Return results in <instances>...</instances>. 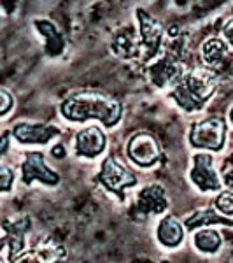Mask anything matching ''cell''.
<instances>
[{
  "mask_svg": "<svg viewBox=\"0 0 233 263\" xmlns=\"http://www.w3.org/2000/svg\"><path fill=\"white\" fill-rule=\"evenodd\" d=\"M195 246L203 253H216L221 248V237L216 230H200L195 233Z\"/></svg>",
  "mask_w": 233,
  "mask_h": 263,
  "instance_id": "16",
  "label": "cell"
},
{
  "mask_svg": "<svg viewBox=\"0 0 233 263\" xmlns=\"http://www.w3.org/2000/svg\"><path fill=\"white\" fill-rule=\"evenodd\" d=\"M216 207L223 214H233V192H223L216 198Z\"/></svg>",
  "mask_w": 233,
  "mask_h": 263,
  "instance_id": "21",
  "label": "cell"
},
{
  "mask_svg": "<svg viewBox=\"0 0 233 263\" xmlns=\"http://www.w3.org/2000/svg\"><path fill=\"white\" fill-rule=\"evenodd\" d=\"M12 107V97L6 90H0V116L9 112Z\"/></svg>",
  "mask_w": 233,
  "mask_h": 263,
  "instance_id": "23",
  "label": "cell"
},
{
  "mask_svg": "<svg viewBox=\"0 0 233 263\" xmlns=\"http://www.w3.org/2000/svg\"><path fill=\"white\" fill-rule=\"evenodd\" d=\"M62 114L70 121L99 120L105 126H114L121 120L123 105L112 97L99 91H79L62 104Z\"/></svg>",
  "mask_w": 233,
  "mask_h": 263,
  "instance_id": "1",
  "label": "cell"
},
{
  "mask_svg": "<svg viewBox=\"0 0 233 263\" xmlns=\"http://www.w3.org/2000/svg\"><path fill=\"white\" fill-rule=\"evenodd\" d=\"M139 16V23H141V33H142V44L144 49H146V58H152L160 49V44H162V27L154 18H151L147 12H144L142 9L137 11Z\"/></svg>",
  "mask_w": 233,
  "mask_h": 263,
  "instance_id": "8",
  "label": "cell"
},
{
  "mask_svg": "<svg viewBox=\"0 0 233 263\" xmlns=\"http://www.w3.org/2000/svg\"><path fill=\"white\" fill-rule=\"evenodd\" d=\"M7 147H9V134H4L0 137V155H4L7 151Z\"/></svg>",
  "mask_w": 233,
  "mask_h": 263,
  "instance_id": "26",
  "label": "cell"
},
{
  "mask_svg": "<svg viewBox=\"0 0 233 263\" xmlns=\"http://www.w3.org/2000/svg\"><path fill=\"white\" fill-rule=\"evenodd\" d=\"M58 134L60 130L53 125H30V123H20L12 130V135L23 144H46Z\"/></svg>",
  "mask_w": 233,
  "mask_h": 263,
  "instance_id": "9",
  "label": "cell"
},
{
  "mask_svg": "<svg viewBox=\"0 0 233 263\" xmlns=\"http://www.w3.org/2000/svg\"><path fill=\"white\" fill-rule=\"evenodd\" d=\"M207 223L233 224V221H228V219L219 218V216L214 214L212 211H198V213H195L191 218L186 219V227L188 228H197V227H202V224H207Z\"/></svg>",
  "mask_w": 233,
  "mask_h": 263,
  "instance_id": "18",
  "label": "cell"
},
{
  "mask_svg": "<svg viewBox=\"0 0 233 263\" xmlns=\"http://www.w3.org/2000/svg\"><path fill=\"white\" fill-rule=\"evenodd\" d=\"M35 27L39 28L42 35L48 37V53H49V54H58V53H62L65 41H63V35H62V33L56 30V27H54V25L51 23V21H46V20L35 21Z\"/></svg>",
  "mask_w": 233,
  "mask_h": 263,
  "instance_id": "15",
  "label": "cell"
},
{
  "mask_svg": "<svg viewBox=\"0 0 233 263\" xmlns=\"http://www.w3.org/2000/svg\"><path fill=\"white\" fill-rule=\"evenodd\" d=\"M21 174H23L25 184H32V181L37 179V181H42V182H46V184L53 186L60 181L56 172H53L51 168L46 167L42 153H28L27 160L21 165Z\"/></svg>",
  "mask_w": 233,
  "mask_h": 263,
  "instance_id": "7",
  "label": "cell"
},
{
  "mask_svg": "<svg viewBox=\"0 0 233 263\" xmlns=\"http://www.w3.org/2000/svg\"><path fill=\"white\" fill-rule=\"evenodd\" d=\"M223 172H224V181H226V184L233 190V156H230V160L224 165Z\"/></svg>",
  "mask_w": 233,
  "mask_h": 263,
  "instance_id": "24",
  "label": "cell"
},
{
  "mask_svg": "<svg viewBox=\"0 0 233 263\" xmlns=\"http://www.w3.org/2000/svg\"><path fill=\"white\" fill-rule=\"evenodd\" d=\"M4 227H6V239H4V242L6 246L9 248V254H11V260H14L16 254L21 251V248H23V240H25V232H27L28 228V219H20V221L16 223H4Z\"/></svg>",
  "mask_w": 233,
  "mask_h": 263,
  "instance_id": "13",
  "label": "cell"
},
{
  "mask_svg": "<svg viewBox=\"0 0 233 263\" xmlns=\"http://www.w3.org/2000/svg\"><path fill=\"white\" fill-rule=\"evenodd\" d=\"M12 181H14V174L9 167H0V192H9Z\"/></svg>",
  "mask_w": 233,
  "mask_h": 263,
  "instance_id": "22",
  "label": "cell"
},
{
  "mask_svg": "<svg viewBox=\"0 0 233 263\" xmlns=\"http://www.w3.org/2000/svg\"><path fill=\"white\" fill-rule=\"evenodd\" d=\"M224 134H226V125L221 118H209L200 123H195L189 134V141L195 147H203V149L219 151L224 142Z\"/></svg>",
  "mask_w": 233,
  "mask_h": 263,
  "instance_id": "3",
  "label": "cell"
},
{
  "mask_svg": "<svg viewBox=\"0 0 233 263\" xmlns=\"http://www.w3.org/2000/svg\"><path fill=\"white\" fill-rule=\"evenodd\" d=\"M230 118H231V123H233V109H231V112H230Z\"/></svg>",
  "mask_w": 233,
  "mask_h": 263,
  "instance_id": "28",
  "label": "cell"
},
{
  "mask_svg": "<svg viewBox=\"0 0 233 263\" xmlns=\"http://www.w3.org/2000/svg\"><path fill=\"white\" fill-rule=\"evenodd\" d=\"M158 239L163 246L176 248L183 240V227L173 216H167L158 227Z\"/></svg>",
  "mask_w": 233,
  "mask_h": 263,
  "instance_id": "14",
  "label": "cell"
},
{
  "mask_svg": "<svg viewBox=\"0 0 233 263\" xmlns=\"http://www.w3.org/2000/svg\"><path fill=\"white\" fill-rule=\"evenodd\" d=\"M223 33H224V37H226V41L233 46V20H231V21H228V25L224 27Z\"/></svg>",
  "mask_w": 233,
  "mask_h": 263,
  "instance_id": "25",
  "label": "cell"
},
{
  "mask_svg": "<svg viewBox=\"0 0 233 263\" xmlns=\"http://www.w3.org/2000/svg\"><path fill=\"white\" fill-rule=\"evenodd\" d=\"M128 155L137 165L141 167H149V165L156 163L162 156V149L160 144L147 132H141V134L133 135L128 142Z\"/></svg>",
  "mask_w": 233,
  "mask_h": 263,
  "instance_id": "5",
  "label": "cell"
},
{
  "mask_svg": "<svg viewBox=\"0 0 233 263\" xmlns=\"http://www.w3.org/2000/svg\"><path fill=\"white\" fill-rule=\"evenodd\" d=\"M105 147V135L96 128H86L79 132L75 137V153L79 156H86V158H95L99 156Z\"/></svg>",
  "mask_w": 233,
  "mask_h": 263,
  "instance_id": "10",
  "label": "cell"
},
{
  "mask_svg": "<svg viewBox=\"0 0 233 263\" xmlns=\"http://www.w3.org/2000/svg\"><path fill=\"white\" fill-rule=\"evenodd\" d=\"M149 76L156 86H165L181 78V65L170 58H163L149 69Z\"/></svg>",
  "mask_w": 233,
  "mask_h": 263,
  "instance_id": "12",
  "label": "cell"
},
{
  "mask_svg": "<svg viewBox=\"0 0 233 263\" xmlns=\"http://www.w3.org/2000/svg\"><path fill=\"white\" fill-rule=\"evenodd\" d=\"M35 256L37 261H56L65 256V249L62 246H58L56 242H48L44 248H41L35 253Z\"/></svg>",
  "mask_w": 233,
  "mask_h": 263,
  "instance_id": "20",
  "label": "cell"
},
{
  "mask_svg": "<svg viewBox=\"0 0 233 263\" xmlns=\"http://www.w3.org/2000/svg\"><path fill=\"white\" fill-rule=\"evenodd\" d=\"M100 181L107 190H111L123 198V190L133 186L137 182V177L133 176L128 167H125L116 158H107L102 163Z\"/></svg>",
  "mask_w": 233,
  "mask_h": 263,
  "instance_id": "4",
  "label": "cell"
},
{
  "mask_svg": "<svg viewBox=\"0 0 233 263\" xmlns=\"http://www.w3.org/2000/svg\"><path fill=\"white\" fill-rule=\"evenodd\" d=\"M167 207V198L162 186L152 184L144 188L139 195L137 209L144 214H160Z\"/></svg>",
  "mask_w": 233,
  "mask_h": 263,
  "instance_id": "11",
  "label": "cell"
},
{
  "mask_svg": "<svg viewBox=\"0 0 233 263\" xmlns=\"http://www.w3.org/2000/svg\"><path fill=\"white\" fill-rule=\"evenodd\" d=\"M193 171L189 174L191 181L198 186L202 192H214L219 190V177L212 168V156L205 153H198L193 158Z\"/></svg>",
  "mask_w": 233,
  "mask_h": 263,
  "instance_id": "6",
  "label": "cell"
},
{
  "mask_svg": "<svg viewBox=\"0 0 233 263\" xmlns=\"http://www.w3.org/2000/svg\"><path fill=\"white\" fill-rule=\"evenodd\" d=\"M202 53L209 65H216V63L221 62L223 57L226 54V46H224V42L219 39H209L205 44H203Z\"/></svg>",
  "mask_w": 233,
  "mask_h": 263,
  "instance_id": "17",
  "label": "cell"
},
{
  "mask_svg": "<svg viewBox=\"0 0 233 263\" xmlns=\"http://www.w3.org/2000/svg\"><path fill=\"white\" fill-rule=\"evenodd\" d=\"M114 49H116V53L120 54V57H125V58L137 53V46H135L133 37L126 32H123L116 37V41H114Z\"/></svg>",
  "mask_w": 233,
  "mask_h": 263,
  "instance_id": "19",
  "label": "cell"
},
{
  "mask_svg": "<svg viewBox=\"0 0 233 263\" xmlns=\"http://www.w3.org/2000/svg\"><path fill=\"white\" fill-rule=\"evenodd\" d=\"M53 155L56 156V158H63V156H65V147H63V146H56L53 149Z\"/></svg>",
  "mask_w": 233,
  "mask_h": 263,
  "instance_id": "27",
  "label": "cell"
},
{
  "mask_svg": "<svg viewBox=\"0 0 233 263\" xmlns=\"http://www.w3.org/2000/svg\"><path fill=\"white\" fill-rule=\"evenodd\" d=\"M216 90V76L209 70L197 69L188 74H181L176 81L172 97L184 111H198L212 97Z\"/></svg>",
  "mask_w": 233,
  "mask_h": 263,
  "instance_id": "2",
  "label": "cell"
}]
</instances>
